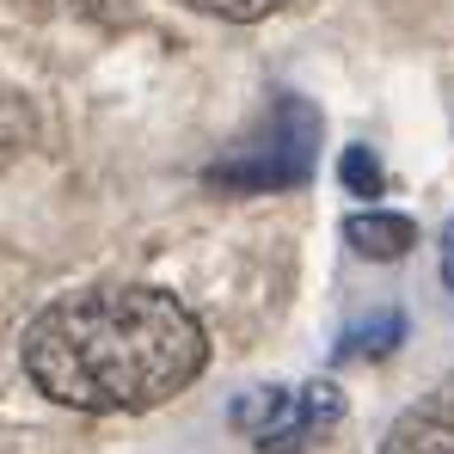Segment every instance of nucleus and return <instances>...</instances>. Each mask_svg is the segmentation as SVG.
<instances>
[{
    "label": "nucleus",
    "mask_w": 454,
    "mask_h": 454,
    "mask_svg": "<svg viewBox=\"0 0 454 454\" xmlns=\"http://www.w3.org/2000/svg\"><path fill=\"white\" fill-rule=\"evenodd\" d=\"M25 375L74 411H153L209 363V332L191 307L148 283H98L50 301L25 325Z\"/></svg>",
    "instance_id": "nucleus-1"
},
{
    "label": "nucleus",
    "mask_w": 454,
    "mask_h": 454,
    "mask_svg": "<svg viewBox=\"0 0 454 454\" xmlns=\"http://www.w3.org/2000/svg\"><path fill=\"white\" fill-rule=\"evenodd\" d=\"M319 160V111L301 92H277V105L222 153L209 160L203 184L222 197H258V191H295L313 178Z\"/></svg>",
    "instance_id": "nucleus-2"
},
{
    "label": "nucleus",
    "mask_w": 454,
    "mask_h": 454,
    "mask_svg": "<svg viewBox=\"0 0 454 454\" xmlns=\"http://www.w3.org/2000/svg\"><path fill=\"white\" fill-rule=\"evenodd\" d=\"M344 424V393L332 380H301V387H258L233 399V430L258 454H307Z\"/></svg>",
    "instance_id": "nucleus-3"
},
{
    "label": "nucleus",
    "mask_w": 454,
    "mask_h": 454,
    "mask_svg": "<svg viewBox=\"0 0 454 454\" xmlns=\"http://www.w3.org/2000/svg\"><path fill=\"white\" fill-rule=\"evenodd\" d=\"M380 454H454V375H442L393 418V430L380 436Z\"/></svg>",
    "instance_id": "nucleus-4"
},
{
    "label": "nucleus",
    "mask_w": 454,
    "mask_h": 454,
    "mask_svg": "<svg viewBox=\"0 0 454 454\" xmlns=\"http://www.w3.org/2000/svg\"><path fill=\"white\" fill-rule=\"evenodd\" d=\"M344 239H350L363 258L393 264V258H405V252L418 246V227L405 222V215H387V209H363V215L344 222Z\"/></svg>",
    "instance_id": "nucleus-5"
},
{
    "label": "nucleus",
    "mask_w": 454,
    "mask_h": 454,
    "mask_svg": "<svg viewBox=\"0 0 454 454\" xmlns=\"http://www.w3.org/2000/svg\"><path fill=\"white\" fill-rule=\"evenodd\" d=\"M405 338V313H369L363 325H350L338 338V363H375V356H393Z\"/></svg>",
    "instance_id": "nucleus-6"
},
{
    "label": "nucleus",
    "mask_w": 454,
    "mask_h": 454,
    "mask_svg": "<svg viewBox=\"0 0 454 454\" xmlns=\"http://www.w3.org/2000/svg\"><path fill=\"white\" fill-rule=\"evenodd\" d=\"M338 178H344V191H350V197H380V191H387V172H380V160L369 148H344Z\"/></svg>",
    "instance_id": "nucleus-7"
},
{
    "label": "nucleus",
    "mask_w": 454,
    "mask_h": 454,
    "mask_svg": "<svg viewBox=\"0 0 454 454\" xmlns=\"http://www.w3.org/2000/svg\"><path fill=\"white\" fill-rule=\"evenodd\" d=\"M178 6H191V12H209V19H227V25H258V19L283 12L289 0H178Z\"/></svg>",
    "instance_id": "nucleus-8"
},
{
    "label": "nucleus",
    "mask_w": 454,
    "mask_h": 454,
    "mask_svg": "<svg viewBox=\"0 0 454 454\" xmlns=\"http://www.w3.org/2000/svg\"><path fill=\"white\" fill-rule=\"evenodd\" d=\"M442 283L454 289V222L442 227Z\"/></svg>",
    "instance_id": "nucleus-9"
}]
</instances>
